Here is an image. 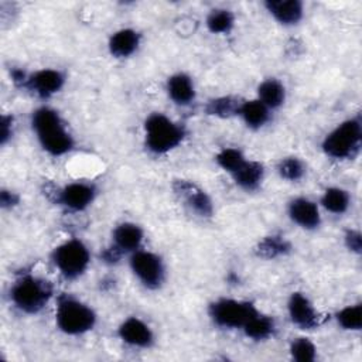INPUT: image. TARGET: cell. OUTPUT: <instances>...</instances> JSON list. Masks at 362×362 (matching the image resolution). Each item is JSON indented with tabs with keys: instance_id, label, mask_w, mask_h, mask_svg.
Listing matches in <instances>:
<instances>
[{
	"instance_id": "obj_1",
	"label": "cell",
	"mask_w": 362,
	"mask_h": 362,
	"mask_svg": "<svg viewBox=\"0 0 362 362\" xmlns=\"http://www.w3.org/2000/svg\"><path fill=\"white\" fill-rule=\"evenodd\" d=\"M31 127L41 147L51 156H62L74 148V137L66 130L59 113L48 106L35 109Z\"/></svg>"
},
{
	"instance_id": "obj_2",
	"label": "cell",
	"mask_w": 362,
	"mask_h": 362,
	"mask_svg": "<svg viewBox=\"0 0 362 362\" xmlns=\"http://www.w3.org/2000/svg\"><path fill=\"white\" fill-rule=\"evenodd\" d=\"M185 137L181 124L164 113H151L144 122L146 147L154 154H165L178 147Z\"/></svg>"
},
{
	"instance_id": "obj_3",
	"label": "cell",
	"mask_w": 362,
	"mask_h": 362,
	"mask_svg": "<svg viewBox=\"0 0 362 362\" xmlns=\"http://www.w3.org/2000/svg\"><path fill=\"white\" fill-rule=\"evenodd\" d=\"M57 327L66 335H81L96 324L95 311L83 301L64 294L58 298L55 311Z\"/></svg>"
},
{
	"instance_id": "obj_4",
	"label": "cell",
	"mask_w": 362,
	"mask_h": 362,
	"mask_svg": "<svg viewBox=\"0 0 362 362\" xmlns=\"http://www.w3.org/2000/svg\"><path fill=\"white\" fill-rule=\"evenodd\" d=\"M362 123L359 117H351L332 129L322 140L324 153L335 160L352 158L361 147Z\"/></svg>"
},
{
	"instance_id": "obj_5",
	"label": "cell",
	"mask_w": 362,
	"mask_h": 362,
	"mask_svg": "<svg viewBox=\"0 0 362 362\" xmlns=\"http://www.w3.org/2000/svg\"><path fill=\"white\" fill-rule=\"evenodd\" d=\"M52 296L51 284L37 276L20 277L10 290V298L13 304L25 314L40 313Z\"/></svg>"
},
{
	"instance_id": "obj_6",
	"label": "cell",
	"mask_w": 362,
	"mask_h": 362,
	"mask_svg": "<svg viewBox=\"0 0 362 362\" xmlns=\"http://www.w3.org/2000/svg\"><path fill=\"white\" fill-rule=\"evenodd\" d=\"M52 262L65 279L74 280L82 276L88 269L90 253L82 240L69 239L54 249Z\"/></svg>"
},
{
	"instance_id": "obj_7",
	"label": "cell",
	"mask_w": 362,
	"mask_h": 362,
	"mask_svg": "<svg viewBox=\"0 0 362 362\" xmlns=\"http://www.w3.org/2000/svg\"><path fill=\"white\" fill-rule=\"evenodd\" d=\"M259 310L249 301L235 298H219L211 303L208 313L215 325L226 329L243 328V325Z\"/></svg>"
},
{
	"instance_id": "obj_8",
	"label": "cell",
	"mask_w": 362,
	"mask_h": 362,
	"mask_svg": "<svg viewBox=\"0 0 362 362\" xmlns=\"http://www.w3.org/2000/svg\"><path fill=\"white\" fill-rule=\"evenodd\" d=\"M129 264L133 274L146 288L156 290L164 283L165 267L158 255L139 249L132 253Z\"/></svg>"
},
{
	"instance_id": "obj_9",
	"label": "cell",
	"mask_w": 362,
	"mask_h": 362,
	"mask_svg": "<svg viewBox=\"0 0 362 362\" xmlns=\"http://www.w3.org/2000/svg\"><path fill=\"white\" fill-rule=\"evenodd\" d=\"M173 189L180 201L197 216L211 218L214 214V205L209 195L198 187L195 182L188 180H177L173 184Z\"/></svg>"
},
{
	"instance_id": "obj_10",
	"label": "cell",
	"mask_w": 362,
	"mask_h": 362,
	"mask_svg": "<svg viewBox=\"0 0 362 362\" xmlns=\"http://www.w3.org/2000/svg\"><path fill=\"white\" fill-rule=\"evenodd\" d=\"M65 83V76L61 71L52 68L38 69L30 75H25L21 86L27 88L31 93L41 99H48L58 93Z\"/></svg>"
},
{
	"instance_id": "obj_11",
	"label": "cell",
	"mask_w": 362,
	"mask_h": 362,
	"mask_svg": "<svg viewBox=\"0 0 362 362\" xmlns=\"http://www.w3.org/2000/svg\"><path fill=\"white\" fill-rule=\"evenodd\" d=\"M96 188L83 181H75L55 192V202L64 205L71 211H83L86 209L95 199Z\"/></svg>"
},
{
	"instance_id": "obj_12",
	"label": "cell",
	"mask_w": 362,
	"mask_h": 362,
	"mask_svg": "<svg viewBox=\"0 0 362 362\" xmlns=\"http://www.w3.org/2000/svg\"><path fill=\"white\" fill-rule=\"evenodd\" d=\"M287 310L291 322L301 329H313L320 325V314L314 308L310 298L300 291L291 293L287 303Z\"/></svg>"
},
{
	"instance_id": "obj_13",
	"label": "cell",
	"mask_w": 362,
	"mask_h": 362,
	"mask_svg": "<svg viewBox=\"0 0 362 362\" xmlns=\"http://www.w3.org/2000/svg\"><path fill=\"white\" fill-rule=\"evenodd\" d=\"M119 338L134 348H150L154 342L151 328L137 317L126 318L117 328Z\"/></svg>"
},
{
	"instance_id": "obj_14",
	"label": "cell",
	"mask_w": 362,
	"mask_h": 362,
	"mask_svg": "<svg viewBox=\"0 0 362 362\" xmlns=\"http://www.w3.org/2000/svg\"><path fill=\"white\" fill-rule=\"evenodd\" d=\"M290 219L303 229L313 230L321 223V215L317 204L308 198L298 197L290 201L287 208Z\"/></svg>"
},
{
	"instance_id": "obj_15",
	"label": "cell",
	"mask_w": 362,
	"mask_h": 362,
	"mask_svg": "<svg viewBox=\"0 0 362 362\" xmlns=\"http://www.w3.org/2000/svg\"><path fill=\"white\" fill-rule=\"evenodd\" d=\"M143 238L144 233L139 225L133 222H122L115 228L112 233V245L117 247L123 255L133 253L140 249Z\"/></svg>"
},
{
	"instance_id": "obj_16",
	"label": "cell",
	"mask_w": 362,
	"mask_h": 362,
	"mask_svg": "<svg viewBox=\"0 0 362 362\" xmlns=\"http://www.w3.org/2000/svg\"><path fill=\"white\" fill-rule=\"evenodd\" d=\"M264 7L270 16L283 25L297 24L304 14L303 3L298 0H267Z\"/></svg>"
},
{
	"instance_id": "obj_17",
	"label": "cell",
	"mask_w": 362,
	"mask_h": 362,
	"mask_svg": "<svg viewBox=\"0 0 362 362\" xmlns=\"http://www.w3.org/2000/svg\"><path fill=\"white\" fill-rule=\"evenodd\" d=\"M167 95L178 106H187L195 99V86L189 75L177 72L167 79Z\"/></svg>"
},
{
	"instance_id": "obj_18",
	"label": "cell",
	"mask_w": 362,
	"mask_h": 362,
	"mask_svg": "<svg viewBox=\"0 0 362 362\" xmlns=\"http://www.w3.org/2000/svg\"><path fill=\"white\" fill-rule=\"evenodd\" d=\"M140 45V34L133 28H122L113 33L109 38L107 48L115 58H129Z\"/></svg>"
},
{
	"instance_id": "obj_19",
	"label": "cell",
	"mask_w": 362,
	"mask_h": 362,
	"mask_svg": "<svg viewBox=\"0 0 362 362\" xmlns=\"http://www.w3.org/2000/svg\"><path fill=\"white\" fill-rule=\"evenodd\" d=\"M235 182L245 191H255L260 187L264 177V167L259 161L246 160L243 165L232 174Z\"/></svg>"
},
{
	"instance_id": "obj_20",
	"label": "cell",
	"mask_w": 362,
	"mask_h": 362,
	"mask_svg": "<svg viewBox=\"0 0 362 362\" xmlns=\"http://www.w3.org/2000/svg\"><path fill=\"white\" fill-rule=\"evenodd\" d=\"M239 116L247 127L257 130L270 120V109L259 99L243 100L239 109Z\"/></svg>"
},
{
	"instance_id": "obj_21",
	"label": "cell",
	"mask_w": 362,
	"mask_h": 362,
	"mask_svg": "<svg viewBox=\"0 0 362 362\" xmlns=\"http://www.w3.org/2000/svg\"><path fill=\"white\" fill-rule=\"evenodd\" d=\"M257 99L266 105L270 110L280 107L286 100V88L284 85L274 78L264 79L257 86Z\"/></svg>"
},
{
	"instance_id": "obj_22",
	"label": "cell",
	"mask_w": 362,
	"mask_h": 362,
	"mask_svg": "<svg viewBox=\"0 0 362 362\" xmlns=\"http://www.w3.org/2000/svg\"><path fill=\"white\" fill-rule=\"evenodd\" d=\"M243 332L247 338L253 341H266L269 339L276 329L274 320L269 315H264L262 313H256L245 325H243Z\"/></svg>"
},
{
	"instance_id": "obj_23",
	"label": "cell",
	"mask_w": 362,
	"mask_h": 362,
	"mask_svg": "<svg viewBox=\"0 0 362 362\" xmlns=\"http://www.w3.org/2000/svg\"><path fill=\"white\" fill-rule=\"evenodd\" d=\"M290 249H291V245L287 239H284V236L272 235V236L263 238L257 243V246L255 247V253L263 259H276L279 256L288 253Z\"/></svg>"
},
{
	"instance_id": "obj_24",
	"label": "cell",
	"mask_w": 362,
	"mask_h": 362,
	"mask_svg": "<svg viewBox=\"0 0 362 362\" xmlns=\"http://www.w3.org/2000/svg\"><path fill=\"white\" fill-rule=\"evenodd\" d=\"M243 100L233 98V96H219L208 100L205 105V112L215 117H232L235 115H239V109Z\"/></svg>"
},
{
	"instance_id": "obj_25",
	"label": "cell",
	"mask_w": 362,
	"mask_h": 362,
	"mask_svg": "<svg viewBox=\"0 0 362 362\" xmlns=\"http://www.w3.org/2000/svg\"><path fill=\"white\" fill-rule=\"evenodd\" d=\"M351 204V197L348 191L339 187H329L324 191L321 197V205L331 214L341 215L348 211Z\"/></svg>"
},
{
	"instance_id": "obj_26",
	"label": "cell",
	"mask_w": 362,
	"mask_h": 362,
	"mask_svg": "<svg viewBox=\"0 0 362 362\" xmlns=\"http://www.w3.org/2000/svg\"><path fill=\"white\" fill-rule=\"evenodd\" d=\"M233 25L235 16L226 8H215L206 17V27L212 34H229Z\"/></svg>"
},
{
	"instance_id": "obj_27",
	"label": "cell",
	"mask_w": 362,
	"mask_h": 362,
	"mask_svg": "<svg viewBox=\"0 0 362 362\" xmlns=\"http://www.w3.org/2000/svg\"><path fill=\"white\" fill-rule=\"evenodd\" d=\"M338 325L346 331H359L362 328V304L346 305L335 315Z\"/></svg>"
},
{
	"instance_id": "obj_28",
	"label": "cell",
	"mask_w": 362,
	"mask_h": 362,
	"mask_svg": "<svg viewBox=\"0 0 362 362\" xmlns=\"http://www.w3.org/2000/svg\"><path fill=\"white\" fill-rule=\"evenodd\" d=\"M246 160L247 158L243 156V153L235 147H225L215 156V161L218 163V165L230 175L236 170H239Z\"/></svg>"
},
{
	"instance_id": "obj_29",
	"label": "cell",
	"mask_w": 362,
	"mask_h": 362,
	"mask_svg": "<svg viewBox=\"0 0 362 362\" xmlns=\"http://www.w3.org/2000/svg\"><path fill=\"white\" fill-rule=\"evenodd\" d=\"M290 355L297 362H313L317 358V348L307 337L294 338L290 342Z\"/></svg>"
},
{
	"instance_id": "obj_30",
	"label": "cell",
	"mask_w": 362,
	"mask_h": 362,
	"mask_svg": "<svg viewBox=\"0 0 362 362\" xmlns=\"http://www.w3.org/2000/svg\"><path fill=\"white\" fill-rule=\"evenodd\" d=\"M277 173L283 180L287 181H298L305 174L304 163L297 157H286L281 158L277 164Z\"/></svg>"
},
{
	"instance_id": "obj_31",
	"label": "cell",
	"mask_w": 362,
	"mask_h": 362,
	"mask_svg": "<svg viewBox=\"0 0 362 362\" xmlns=\"http://www.w3.org/2000/svg\"><path fill=\"white\" fill-rule=\"evenodd\" d=\"M345 245L346 247L351 250V252H355V253H361V249H362V238H361V233L358 230H346L345 236Z\"/></svg>"
},
{
	"instance_id": "obj_32",
	"label": "cell",
	"mask_w": 362,
	"mask_h": 362,
	"mask_svg": "<svg viewBox=\"0 0 362 362\" xmlns=\"http://www.w3.org/2000/svg\"><path fill=\"white\" fill-rule=\"evenodd\" d=\"M13 136V117L3 115L0 120V143L6 144Z\"/></svg>"
},
{
	"instance_id": "obj_33",
	"label": "cell",
	"mask_w": 362,
	"mask_h": 362,
	"mask_svg": "<svg viewBox=\"0 0 362 362\" xmlns=\"http://www.w3.org/2000/svg\"><path fill=\"white\" fill-rule=\"evenodd\" d=\"M122 256H123V253H122L117 247H115L113 245H112L110 247L105 249V250L102 252V255H100L102 260H103L105 263H107V264H115V263H117Z\"/></svg>"
},
{
	"instance_id": "obj_34",
	"label": "cell",
	"mask_w": 362,
	"mask_h": 362,
	"mask_svg": "<svg viewBox=\"0 0 362 362\" xmlns=\"http://www.w3.org/2000/svg\"><path fill=\"white\" fill-rule=\"evenodd\" d=\"M17 201H18V198H17V195H16L14 192L1 191V194H0V202H1L3 206H7V205L11 206V205L17 204Z\"/></svg>"
}]
</instances>
